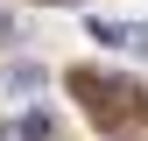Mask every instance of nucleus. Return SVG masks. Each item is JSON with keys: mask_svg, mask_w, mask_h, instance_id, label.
Instances as JSON below:
<instances>
[{"mask_svg": "<svg viewBox=\"0 0 148 141\" xmlns=\"http://www.w3.org/2000/svg\"><path fill=\"white\" fill-rule=\"evenodd\" d=\"M71 99H78L106 134H127V120L141 113L134 78H127V70H99V64H78V70H71Z\"/></svg>", "mask_w": 148, "mask_h": 141, "instance_id": "nucleus-1", "label": "nucleus"}, {"mask_svg": "<svg viewBox=\"0 0 148 141\" xmlns=\"http://www.w3.org/2000/svg\"><path fill=\"white\" fill-rule=\"evenodd\" d=\"M92 35L113 49H134V57H148V21H113V14H92Z\"/></svg>", "mask_w": 148, "mask_h": 141, "instance_id": "nucleus-2", "label": "nucleus"}, {"mask_svg": "<svg viewBox=\"0 0 148 141\" xmlns=\"http://www.w3.org/2000/svg\"><path fill=\"white\" fill-rule=\"evenodd\" d=\"M49 134H57V120H49L42 106H28V113H14L7 127H0V141H49Z\"/></svg>", "mask_w": 148, "mask_h": 141, "instance_id": "nucleus-3", "label": "nucleus"}, {"mask_svg": "<svg viewBox=\"0 0 148 141\" xmlns=\"http://www.w3.org/2000/svg\"><path fill=\"white\" fill-rule=\"evenodd\" d=\"M35 85H42V64H7V70H0V92H35Z\"/></svg>", "mask_w": 148, "mask_h": 141, "instance_id": "nucleus-4", "label": "nucleus"}]
</instances>
